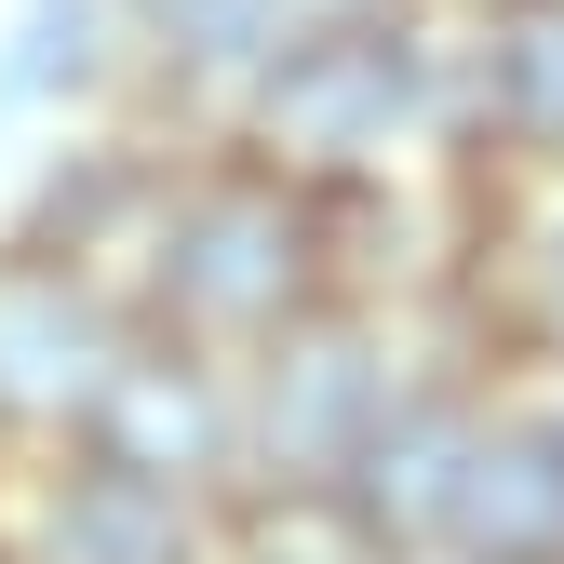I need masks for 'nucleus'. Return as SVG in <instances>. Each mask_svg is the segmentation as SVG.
Here are the masks:
<instances>
[{"label": "nucleus", "instance_id": "nucleus-1", "mask_svg": "<svg viewBox=\"0 0 564 564\" xmlns=\"http://www.w3.org/2000/svg\"><path fill=\"white\" fill-rule=\"evenodd\" d=\"M134 54V0H14L0 28V108H67Z\"/></svg>", "mask_w": 564, "mask_h": 564}]
</instances>
